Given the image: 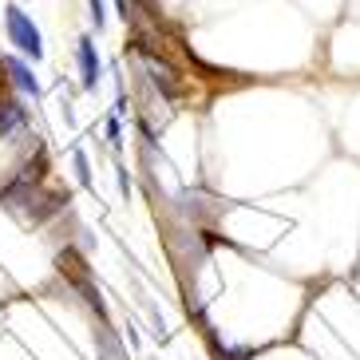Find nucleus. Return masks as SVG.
Returning a JSON list of instances; mask_svg holds the SVG:
<instances>
[{"mask_svg":"<svg viewBox=\"0 0 360 360\" xmlns=\"http://www.w3.org/2000/svg\"><path fill=\"white\" fill-rule=\"evenodd\" d=\"M4 32H8V44L20 52V60H32V64L44 60V36H40V28H36V20L20 8V4H8V8H4Z\"/></svg>","mask_w":360,"mask_h":360,"instance_id":"obj_1","label":"nucleus"},{"mask_svg":"<svg viewBox=\"0 0 360 360\" xmlns=\"http://www.w3.org/2000/svg\"><path fill=\"white\" fill-rule=\"evenodd\" d=\"M107 143H111V147H119V143H123V127H119V115L107 119Z\"/></svg>","mask_w":360,"mask_h":360,"instance_id":"obj_7","label":"nucleus"},{"mask_svg":"<svg viewBox=\"0 0 360 360\" xmlns=\"http://www.w3.org/2000/svg\"><path fill=\"white\" fill-rule=\"evenodd\" d=\"M72 162H75V179L84 182V186H91V162H87V150L84 147L72 150Z\"/></svg>","mask_w":360,"mask_h":360,"instance_id":"obj_5","label":"nucleus"},{"mask_svg":"<svg viewBox=\"0 0 360 360\" xmlns=\"http://www.w3.org/2000/svg\"><path fill=\"white\" fill-rule=\"evenodd\" d=\"M87 16H91V24H96V32L107 24V12H103V0H87Z\"/></svg>","mask_w":360,"mask_h":360,"instance_id":"obj_6","label":"nucleus"},{"mask_svg":"<svg viewBox=\"0 0 360 360\" xmlns=\"http://www.w3.org/2000/svg\"><path fill=\"white\" fill-rule=\"evenodd\" d=\"M119 191H123V194L131 191V174H127V167H119Z\"/></svg>","mask_w":360,"mask_h":360,"instance_id":"obj_9","label":"nucleus"},{"mask_svg":"<svg viewBox=\"0 0 360 360\" xmlns=\"http://www.w3.org/2000/svg\"><path fill=\"white\" fill-rule=\"evenodd\" d=\"M0 64H4V72H8V79H12V87H16V91L40 99V79L32 75L28 60H20V56H0Z\"/></svg>","mask_w":360,"mask_h":360,"instance_id":"obj_3","label":"nucleus"},{"mask_svg":"<svg viewBox=\"0 0 360 360\" xmlns=\"http://www.w3.org/2000/svg\"><path fill=\"white\" fill-rule=\"evenodd\" d=\"M75 68H79L84 91H96L99 75H103V64H99V52H96V40H91V36H79V40H75Z\"/></svg>","mask_w":360,"mask_h":360,"instance_id":"obj_2","label":"nucleus"},{"mask_svg":"<svg viewBox=\"0 0 360 360\" xmlns=\"http://www.w3.org/2000/svg\"><path fill=\"white\" fill-rule=\"evenodd\" d=\"M115 8H119V16L127 24H135V16H139V8H135V0H115Z\"/></svg>","mask_w":360,"mask_h":360,"instance_id":"obj_8","label":"nucleus"},{"mask_svg":"<svg viewBox=\"0 0 360 360\" xmlns=\"http://www.w3.org/2000/svg\"><path fill=\"white\" fill-rule=\"evenodd\" d=\"M28 127V107L12 96H0V139H12Z\"/></svg>","mask_w":360,"mask_h":360,"instance_id":"obj_4","label":"nucleus"}]
</instances>
